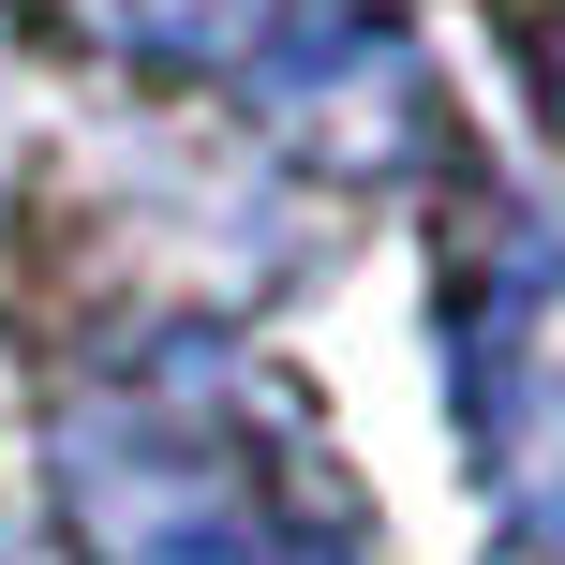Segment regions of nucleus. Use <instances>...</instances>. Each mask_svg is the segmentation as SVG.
<instances>
[{
    "label": "nucleus",
    "mask_w": 565,
    "mask_h": 565,
    "mask_svg": "<svg viewBox=\"0 0 565 565\" xmlns=\"http://www.w3.org/2000/svg\"><path fill=\"white\" fill-rule=\"evenodd\" d=\"M45 461L75 565H372V507L328 417L298 402V372H268L209 312L105 342Z\"/></svg>",
    "instance_id": "f257e3e1"
},
{
    "label": "nucleus",
    "mask_w": 565,
    "mask_h": 565,
    "mask_svg": "<svg viewBox=\"0 0 565 565\" xmlns=\"http://www.w3.org/2000/svg\"><path fill=\"white\" fill-rule=\"evenodd\" d=\"M431 358L477 491L521 551L565 565V224L536 209H461V254L431 282Z\"/></svg>",
    "instance_id": "f03ea898"
},
{
    "label": "nucleus",
    "mask_w": 565,
    "mask_h": 565,
    "mask_svg": "<svg viewBox=\"0 0 565 565\" xmlns=\"http://www.w3.org/2000/svg\"><path fill=\"white\" fill-rule=\"evenodd\" d=\"M551 135H565V45H551Z\"/></svg>",
    "instance_id": "7ed1b4c3"
}]
</instances>
